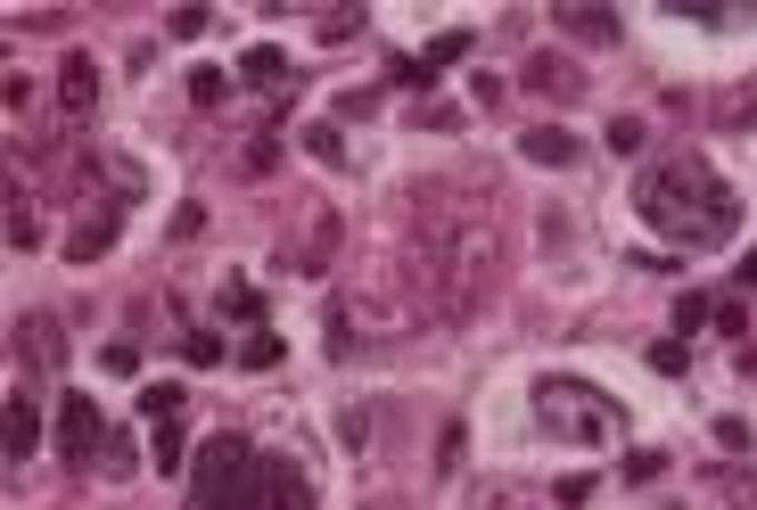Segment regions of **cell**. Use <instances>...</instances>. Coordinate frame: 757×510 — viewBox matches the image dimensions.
I'll return each mask as SVG.
<instances>
[{"mask_svg":"<svg viewBox=\"0 0 757 510\" xmlns=\"http://www.w3.org/2000/svg\"><path fill=\"white\" fill-rule=\"evenodd\" d=\"M635 215L659 231L667 247H725L733 231H741V189H733L717 165L700 157H659L650 174L635 182Z\"/></svg>","mask_w":757,"mask_h":510,"instance_id":"cell-1","label":"cell"},{"mask_svg":"<svg viewBox=\"0 0 757 510\" xmlns=\"http://www.w3.org/2000/svg\"><path fill=\"white\" fill-rule=\"evenodd\" d=\"M189 510H313V486L297 461L264 453L256 437H206L198 470H189Z\"/></svg>","mask_w":757,"mask_h":510,"instance_id":"cell-2","label":"cell"},{"mask_svg":"<svg viewBox=\"0 0 757 510\" xmlns=\"http://www.w3.org/2000/svg\"><path fill=\"white\" fill-rule=\"evenodd\" d=\"M535 420L560 429V444H618L626 429L618 395H601L593 379H535Z\"/></svg>","mask_w":757,"mask_h":510,"instance_id":"cell-3","label":"cell"},{"mask_svg":"<svg viewBox=\"0 0 757 510\" xmlns=\"http://www.w3.org/2000/svg\"><path fill=\"white\" fill-rule=\"evenodd\" d=\"M58 453H67L75 470H91V461L108 453V420H99V403L82 395V388L58 395Z\"/></svg>","mask_w":757,"mask_h":510,"instance_id":"cell-4","label":"cell"},{"mask_svg":"<svg viewBox=\"0 0 757 510\" xmlns=\"http://www.w3.org/2000/svg\"><path fill=\"white\" fill-rule=\"evenodd\" d=\"M330 264H338V215H313L305 247H281V272H305V281H322Z\"/></svg>","mask_w":757,"mask_h":510,"instance_id":"cell-5","label":"cell"},{"mask_svg":"<svg viewBox=\"0 0 757 510\" xmlns=\"http://www.w3.org/2000/svg\"><path fill=\"white\" fill-rule=\"evenodd\" d=\"M519 148H528V165H577L584 148H577V133H568V124H528V133H519Z\"/></svg>","mask_w":757,"mask_h":510,"instance_id":"cell-6","label":"cell"},{"mask_svg":"<svg viewBox=\"0 0 757 510\" xmlns=\"http://www.w3.org/2000/svg\"><path fill=\"white\" fill-rule=\"evenodd\" d=\"M58 99H67V116H91V108H99V67H91L82 50L58 67Z\"/></svg>","mask_w":757,"mask_h":510,"instance_id":"cell-7","label":"cell"},{"mask_svg":"<svg viewBox=\"0 0 757 510\" xmlns=\"http://www.w3.org/2000/svg\"><path fill=\"white\" fill-rule=\"evenodd\" d=\"M17 354H26V371H58V322H50V313L17 322Z\"/></svg>","mask_w":757,"mask_h":510,"instance_id":"cell-8","label":"cell"},{"mask_svg":"<svg viewBox=\"0 0 757 510\" xmlns=\"http://www.w3.org/2000/svg\"><path fill=\"white\" fill-rule=\"evenodd\" d=\"M116 215H82L75 223V239H67V255H75V264H99V255H116Z\"/></svg>","mask_w":757,"mask_h":510,"instance_id":"cell-9","label":"cell"},{"mask_svg":"<svg viewBox=\"0 0 757 510\" xmlns=\"http://www.w3.org/2000/svg\"><path fill=\"white\" fill-rule=\"evenodd\" d=\"M33 444H41V420H33V395L17 388L9 395V461H33Z\"/></svg>","mask_w":757,"mask_h":510,"instance_id":"cell-10","label":"cell"},{"mask_svg":"<svg viewBox=\"0 0 757 510\" xmlns=\"http://www.w3.org/2000/svg\"><path fill=\"white\" fill-rule=\"evenodd\" d=\"M560 33H568V41H593V50H601V41H618V17H609V9H560Z\"/></svg>","mask_w":757,"mask_h":510,"instance_id":"cell-11","label":"cell"},{"mask_svg":"<svg viewBox=\"0 0 757 510\" xmlns=\"http://www.w3.org/2000/svg\"><path fill=\"white\" fill-rule=\"evenodd\" d=\"M528 82H535V91L577 99V67H568V58H552V50H543V58H528Z\"/></svg>","mask_w":757,"mask_h":510,"instance_id":"cell-12","label":"cell"},{"mask_svg":"<svg viewBox=\"0 0 757 510\" xmlns=\"http://www.w3.org/2000/svg\"><path fill=\"white\" fill-rule=\"evenodd\" d=\"M239 75H247V82H264V91H272V82H288V50H272V41H256V50L239 58Z\"/></svg>","mask_w":757,"mask_h":510,"instance_id":"cell-13","label":"cell"},{"mask_svg":"<svg viewBox=\"0 0 757 510\" xmlns=\"http://www.w3.org/2000/svg\"><path fill=\"white\" fill-rule=\"evenodd\" d=\"M215 305H223V322H264V305H256V288H247V281H223Z\"/></svg>","mask_w":757,"mask_h":510,"instance_id":"cell-14","label":"cell"},{"mask_svg":"<svg viewBox=\"0 0 757 510\" xmlns=\"http://www.w3.org/2000/svg\"><path fill=\"white\" fill-rule=\"evenodd\" d=\"M412 124H429V133H461V99H420Z\"/></svg>","mask_w":757,"mask_h":510,"instance_id":"cell-15","label":"cell"},{"mask_svg":"<svg viewBox=\"0 0 757 510\" xmlns=\"http://www.w3.org/2000/svg\"><path fill=\"white\" fill-rule=\"evenodd\" d=\"M239 363H247V371H281V337H272V330H256V337L239 346Z\"/></svg>","mask_w":757,"mask_h":510,"instance_id":"cell-16","label":"cell"},{"mask_svg":"<svg viewBox=\"0 0 757 510\" xmlns=\"http://www.w3.org/2000/svg\"><path fill=\"white\" fill-rule=\"evenodd\" d=\"M181 461H189V444H181V429H174V420H157V470L174 478Z\"/></svg>","mask_w":757,"mask_h":510,"instance_id":"cell-17","label":"cell"},{"mask_svg":"<svg viewBox=\"0 0 757 510\" xmlns=\"http://www.w3.org/2000/svg\"><path fill=\"white\" fill-rule=\"evenodd\" d=\"M140 412H149V420H174V412H181V388H174V379H157V388H140Z\"/></svg>","mask_w":757,"mask_h":510,"instance_id":"cell-18","label":"cell"},{"mask_svg":"<svg viewBox=\"0 0 757 510\" xmlns=\"http://www.w3.org/2000/svg\"><path fill=\"white\" fill-rule=\"evenodd\" d=\"M9 247H17V255H33V247H41V223H33V206H9Z\"/></svg>","mask_w":757,"mask_h":510,"instance_id":"cell-19","label":"cell"},{"mask_svg":"<svg viewBox=\"0 0 757 510\" xmlns=\"http://www.w3.org/2000/svg\"><path fill=\"white\" fill-rule=\"evenodd\" d=\"M181 354H189L198 371H215V363H223V337H215V330H189V337H181Z\"/></svg>","mask_w":757,"mask_h":510,"instance_id":"cell-20","label":"cell"},{"mask_svg":"<svg viewBox=\"0 0 757 510\" xmlns=\"http://www.w3.org/2000/svg\"><path fill=\"white\" fill-rule=\"evenodd\" d=\"M223 91H230L223 67H198V75H189V99H198V108H223Z\"/></svg>","mask_w":757,"mask_h":510,"instance_id":"cell-21","label":"cell"},{"mask_svg":"<svg viewBox=\"0 0 757 510\" xmlns=\"http://www.w3.org/2000/svg\"><path fill=\"white\" fill-rule=\"evenodd\" d=\"M650 371H667V379L691 371V346H684V337H659V346H650Z\"/></svg>","mask_w":757,"mask_h":510,"instance_id":"cell-22","label":"cell"},{"mask_svg":"<svg viewBox=\"0 0 757 510\" xmlns=\"http://www.w3.org/2000/svg\"><path fill=\"white\" fill-rule=\"evenodd\" d=\"M642 140H650V124H642V116H618V124H609V148H618V157H635Z\"/></svg>","mask_w":757,"mask_h":510,"instance_id":"cell-23","label":"cell"},{"mask_svg":"<svg viewBox=\"0 0 757 510\" xmlns=\"http://www.w3.org/2000/svg\"><path fill=\"white\" fill-rule=\"evenodd\" d=\"M453 58H470V33H436V41H429V75L453 67Z\"/></svg>","mask_w":757,"mask_h":510,"instance_id":"cell-24","label":"cell"},{"mask_svg":"<svg viewBox=\"0 0 757 510\" xmlns=\"http://www.w3.org/2000/svg\"><path fill=\"white\" fill-rule=\"evenodd\" d=\"M708 322H717V305H708V296H684V305H676V330H684V337L708 330Z\"/></svg>","mask_w":757,"mask_h":510,"instance_id":"cell-25","label":"cell"},{"mask_svg":"<svg viewBox=\"0 0 757 510\" xmlns=\"http://www.w3.org/2000/svg\"><path fill=\"white\" fill-rule=\"evenodd\" d=\"M552 502H560V510H584V502H593V478H560Z\"/></svg>","mask_w":757,"mask_h":510,"instance_id":"cell-26","label":"cell"},{"mask_svg":"<svg viewBox=\"0 0 757 510\" xmlns=\"http://www.w3.org/2000/svg\"><path fill=\"white\" fill-rule=\"evenodd\" d=\"M305 148H313V157H330V165H338V157H346V140H338V133H330V124H313V133H305Z\"/></svg>","mask_w":757,"mask_h":510,"instance_id":"cell-27","label":"cell"},{"mask_svg":"<svg viewBox=\"0 0 757 510\" xmlns=\"http://www.w3.org/2000/svg\"><path fill=\"white\" fill-rule=\"evenodd\" d=\"M717 444H725V453H749V420L725 412V420H717Z\"/></svg>","mask_w":757,"mask_h":510,"instance_id":"cell-28","label":"cell"},{"mask_svg":"<svg viewBox=\"0 0 757 510\" xmlns=\"http://www.w3.org/2000/svg\"><path fill=\"white\" fill-rule=\"evenodd\" d=\"M99 363H108L116 379H132V371H140V354H132V346H124V337H116V346H108V354H99Z\"/></svg>","mask_w":757,"mask_h":510,"instance_id":"cell-29","label":"cell"},{"mask_svg":"<svg viewBox=\"0 0 757 510\" xmlns=\"http://www.w3.org/2000/svg\"><path fill=\"white\" fill-rule=\"evenodd\" d=\"M741 281H749V288H757V247H749V255H741Z\"/></svg>","mask_w":757,"mask_h":510,"instance_id":"cell-30","label":"cell"}]
</instances>
